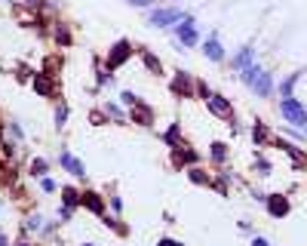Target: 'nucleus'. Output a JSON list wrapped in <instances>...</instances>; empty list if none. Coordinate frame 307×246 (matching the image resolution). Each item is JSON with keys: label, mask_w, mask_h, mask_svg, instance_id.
Wrapping results in <instances>:
<instances>
[{"label": "nucleus", "mask_w": 307, "mask_h": 246, "mask_svg": "<svg viewBox=\"0 0 307 246\" xmlns=\"http://www.w3.org/2000/svg\"><path fill=\"white\" fill-rule=\"evenodd\" d=\"M194 163H200V151H194V148L185 145V142H178V145L169 148V166H172V169L185 172V169L194 166Z\"/></svg>", "instance_id": "nucleus-1"}, {"label": "nucleus", "mask_w": 307, "mask_h": 246, "mask_svg": "<svg viewBox=\"0 0 307 246\" xmlns=\"http://www.w3.org/2000/svg\"><path fill=\"white\" fill-rule=\"evenodd\" d=\"M132 52H135V46L129 40H117L114 49H107V56H104V68H107V71H117L126 59H132Z\"/></svg>", "instance_id": "nucleus-2"}, {"label": "nucleus", "mask_w": 307, "mask_h": 246, "mask_svg": "<svg viewBox=\"0 0 307 246\" xmlns=\"http://www.w3.org/2000/svg\"><path fill=\"white\" fill-rule=\"evenodd\" d=\"M80 206H83V209H89V213L99 216V219H104V216H107V197H104V194H99V191H93V188L80 191Z\"/></svg>", "instance_id": "nucleus-3"}, {"label": "nucleus", "mask_w": 307, "mask_h": 246, "mask_svg": "<svg viewBox=\"0 0 307 246\" xmlns=\"http://www.w3.org/2000/svg\"><path fill=\"white\" fill-rule=\"evenodd\" d=\"M206 108L218 117V120H224V123H233L237 120V114H233V105L224 99V96H218V93H212L209 99H206Z\"/></svg>", "instance_id": "nucleus-4"}, {"label": "nucleus", "mask_w": 307, "mask_h": 246, "mask_svg": "<svg viewBox=\"0 0 307 246\" xmlns=\"http://www.w3.org/2000/svg\"><path fill=\"white\" fill-rule=\"evenodd\" d=\"M169 93L178 96V99H194V74L175 71V77L169 80Z\"/></svg>", "instance_id": "nucleus-5"}, {"label": "nucleus", "mask_w": 307, "mask_h": 246, "mask_svg": "<svg viewBox=\"0 0 307 246\" xmlns=\"http://www.w3.org/2000/svg\"><path fill=\"white\" fill-rule=\"evenodd\" d=\"M264 206H267V213L274 216V219H286L289 213H292V203H289L286 194H267V197H264Z\"/></svg>", "instance_id": "nucleus-6"}, {"label": "nucleus", "mask_w": 307, "mask_h": 246, "mask_svg": "<svg viewBox=\"0 0 307 246\" xmlns=\"http://www.w3.org/2000/svg\"><path fill=\"white\" fill-rule=\"evenodd\" d=\"M129 120H132V123H138V126H154V108H151L148 102H141V99H138L132 108H129Z\"/></svg>", "instance_id": "nucleus-7"}, {"label": "nucleus", "mask_w": 307, "mask_h": 246, "mask_svg": "<svg viewBox=\"0 0 307 246\" xmlns=\"http://www.w3.org/2000/svg\"><path fill=\"white\" fill-rule=\"evenodd\" d=\"M31 86H34V90H37L40 96H46V99H52V96H56V80H52V77H46L43 71L31 74Z\"/></svg>", "instance_id": "nucleus-8"}, {"label": "nucleus", "mask_w": 307, "mask_h": 246, "mask_svg": "<svg viewBox=\"0 0 307 246\" xmlns=\"http://www.w3.org/2000/svg\"><path fill=\"white\" fill-rule=\"evenodd\" d=\"M185 172H188V179H191L194 185H206V188H212V182H215V172H209V169H206V166H200V163L188 166Z\"/></svg>", "instance_id": "nucleus-9"}, {"label": "nucleus", "mask_w": 307, "mask_h": 246, "mask_svg": "<svg viewBox=\"0 0 307 246\" xmlns=\"http://www.w3.org/2000/svg\"><path fill=\"white\" fill-rule=\"evenodd\" d=\"M49 37H52V43H56V46H71V43H74V37H71V28H68L65 22H52Z\"/></svg>", "instance_id": "nucleus-10"}, {"label": "nucleus", "mask_w": 307, "mask_h": 246, "mask_svg": "<svg viewBox=\"0 0 307 246\" xmlns=\"http://www.w3.org/2000/svg\"><path fill=\"white\" fill-rule=\"evenodd\" d=\"M227 154H230L227 142H212V145H209V160H212V166H215V169H224Z\"/></svg>", "instance_id": "nucleus-11"}, {"label": "nucleus", "mask_w": 307, "mask_h": 246, "mask_svg": "<svg viewBox=\"0 0 307 246\" xmlns=\"http://www.w3.org/2000/svg\"><path fill=\"white\" fill-rule=\"evenodd\" d=\"M138 56H141V62H144V68L154 74V77H163V62H160L151 49H138Z\"/></svg>", "instance_id": "nucleus-12"}, {"label": "nucleus", "mask_w": 307, "mask_h": 246, "mask_svg": "<svg viewBox=\"0 0 307 246\" xmlns=\"http://www.w3.org/2000/svg\"><path fill=\"white\" fill-rule=\"evenodd\" d=\"M43 74H46V77H52V80H59V74H62V56L49 52L46 62H43Z\"/></svg>", "instance_id": "nucleus-13"}, {"label": "nucleus", "mask_w": 307, "mask_h": 246, "mask_svg": "<svg viewBox=\"0 0 307 246\" xmlns=\"http://www.w3.org/2000/svg\"><path fill=\"white\" fill-rule=\"evenodd\" d=\"M286 154L292 157V169H295V172L307 169V151H301V148H295V145H292V148H289Z\"/></svg>", "instance_id": "nucleus-14"}, {"label": "nucleus", "mask_w": 307, "mask_h": 246, "mask_svg": "<svg viewBox=\"0 0 307 246\" xmlns=\"http://www.w3.org/2000/svg\"><path fill=\"white\" fill-rule=\"evenodd\" d=\"M62 200H65V206H68V209L80 206V191H77L74 185H65V188H62Z\"/></svg>", "instance_id": "nucleus-15"}, {"label": "nucleus", "mask_w": 307, "mask_h": 246, "mask_svg": "<svg viewBox=\"0 0 307 246\" xmlns=\"http://www.w3.org/2000/svg\"><path fill=\"white\" fill-rule=\"evenodd\" d=\"M104 225L111 228V231H117L120 237H129V225H123L120 219H114V216H104Z\"/></svg>", "instance_id": "nucleus-16"}, {"label": "nucleus", "mask_w": 307, "mask_h": 246, "mask_svg": "<svg viewBox=\"0 0 307 246\" xmlns=\"http://www.w3.org/2000/svg\"><path fill=\"white\" fill-rule=\"evenodd\" d=\"M212 96V90H209V83L206 80H200V77H194V99H209Z\"/></svg>", "instance_id": "nucleus-17"}, {"label": "nucleus", "mask_w": 307, "mask_h": 246, "mask_svg": "<svg viewBox=\"0 0 307 246\" xmlns=\"http://www.w3.org/2000/svg\"><path fill=\"white\" fill-rule=\"evenodd\" d=\"M163 138H166V145L172 148V145H178V142H182V126H178V123H172V126L163 132Z\"/></svg>", "instance_id": "nucleus-18"}, {"label": "nucleus", "mask_w": 307, "mask_h": 246, "mask_svg": "<svg viewBox=\"0 0 307 246\" xmlns=\"http://www.w3.org/2000/svg\"><path fill=\"white\" fill-rule=\"evenodd\" d=\"M283 111H286V117H292V120L304 123V111L298 108V105H292V102H283Z\"/></svg>", "instance_id": "nucleus-19"}, {"label": "nucleus", "mask_w": 307, "mask_h": 246, "mask_svg": "<svg viewBox=\"0 0 307 246\" xmlns=\"http://www.w3.org/2000/svg\"><path fill=\"white\" fill-rule=\"evenodd\" d=\"M62 163H65L71 172H74V175H83V163H77L74 157H68V154H65V157H62Z\"/></svg>", "instance_id": "nucleus-20"}, {"label": "nucleus", "mask_w": 307, "mask_h": 246, "mask_svg": "<svg viewBox=\"0 0 307 246\" xmlns=\"http://www.w3.org/2000/svg\"><path fill=\"white\" fill-rule=\"evenodd\" d=\"M46 169H49L46 160H31V175H43Z\"/></svg>", "instance_id": "nucleus-21"}, {"label": "nucleus", "mask_w": 307, "mask_h": 246, "mask_svg": "<svg viewBox=\"0 0 307 246\" xmlns=\"http://www.w3.org/2000/svg\"><path fill=\"white\" fill-rule=\"evenodd\" d=\"M22 6H25V9H34V12H40V9H43V0H22Z\"/></svg>", "instance_id": "nucleus-22"}, {"label": "nucleus", "mask_w": 307, "mask_h": 246, "mask_svg": "<svg viewBox=\"0 0 307 246\" xmlns=\"http://www.w3.org/2000/svg\"><path fill=\"white\" fill-rule=\"evenodd\" d=\"M89 120H93L96 126H102V123H107V114H104V111H93V114H89Z\"/></svg>", "instance_id": "nucleus-23"}, {"label": "nucleus", "mask_w": 307, "mask_h": 246, "mask_svg": "<svg viewBox=\"0 0 307 246\" xmlns=\"http://www.w3.org/2000/svg\"><path fill=\"white\" fill-rule=\"evenodd\" d=\"M206 52H209V59H221V49L215 43H206Z\"/></svg>", "instance_id": "nucleus-24"}, {"label": "nucleus", "mask_w": 307, "mask_h": 246, "mask_svg": "<svg viewBox=\"0 0 307 246\" xmlns=\"http://www.w3.org/2000/svg\"><path fill=\"white\" fill-rule=\"evenodd\" d=\"M43 191H46V194H52V191H56V182H52V179H43Z\"/></svg>", "instance_id": "nucleus-25"}, {"label": "nucleus", "mask_w": 307, "mask_h": 246, "mask_svg": "<svg viewBox=\"0 0 307 246\" xmlns=\"http://www.w3.org/2000/svg\"><path fill=\"white\" fill-rule=\"evenodd\" d=\"M157 246H185V243H178V240H169V237H163V240H160Z\"/></svg>", "instance_id": "nucleus-26"}, {"label": "nucleus", "mask_w": 307, "mask_h": 246, "mask_svg": "<svg viewBox=\"0 0 307 246\" xmlns=\"http://www.w3.org/2000/svg\"><path fill=\"white\" fill-rule=\"evenodd\" d=\"M252 246H267V240H261V237H255V240H252Z\"/></svg>", "instance_id": "nucleus-27"}, {"label": "nucleus", "mask_w": 307, "mask_h": 246, "mask_svg": "<svg viewBox=\"0 0 307 246\" xmlns=\"http://www.w3.org/2000/svg\"><path fill=\"white\" fill-rule=\"evenodd\" d=\"M0 246H9V237H6V234H0Z\"/></svg>", "instance_id": "nucleus-28"}, {"label": "nucleus", "mask_w": 307, "mask_h": 246, "mask_svg": "<svg viewBox=\"0 0 307 246\" xmlns=\"http://www.w3.org/2000/svg\"><path fill=\"white\" fill-rule=\"evenodd\" d=\"M15 246H34V243H28V240H19V243H15Z\"/></svg>", "instance_id": "nucleus-29"}, {"label": "nucleus", "mask_w": 307, "mask_h": 246, "mask_svg": "<svg viewBox=\"0 0 307 246\" xmlns=\"http://www.w3.org/2000/svg\"><path fill=\"white\" fill-rule=\"evenodd\" d=\"M83 246H93V243H83Z\"/></svg>", "instance_id": "nucleus-30"}]
</instances>
